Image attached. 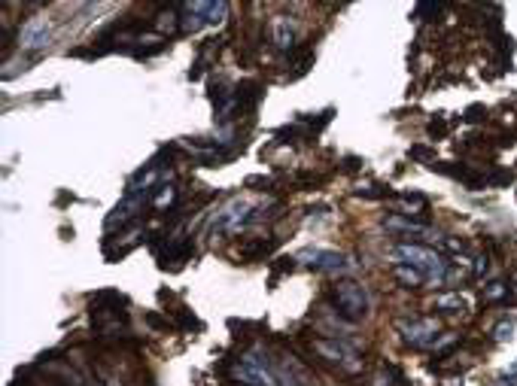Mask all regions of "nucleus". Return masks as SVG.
<instances>
[{"label":"nucleus","instance_id":"1","mask_svg":"<svg viewBox=\"0 0 517 386\" xmlns=\"http://www.w3.org/2000/svg\"><path fill=\"white\" fill-rule=\"evenodd\" d=\"M395 259H399V265H411V268L423 271L426 277H435V280H441L444 274H448V262H444L435 250L417 247V243H399V247H395Z\"/></svg>","mask_w":517,"mask_h":386},{"label":"nucleus","instance_id":"2","mask_svg":"<svg viewBox=\"0 0 517 386\" xmlns=\"http://www.w3.org/2000/svg\"><path fill=\"white\" fill-rule=\"evenodd\" d=\"M332 298H335V308H338V313L344 320L356 322V320L368 317V296H365V289L359 283H353V280L338 283V286L332 289Z\"/></svg>","mask_w":517,"mask_h":386},{"label":"nucleus","instance_id":"3","mask_svg":"<svg viewBox=\"0 0 517 386\" xmlns=\"http://www.w3.org/2000/svg\"><path fill=\"white\" fill-rule=\"evenodd\" d=\"M228 374L238 383H247V386H280L277 374H274L259 356H243L238 362H231L228 365Z\"/></svg>","mask_w":517,"mask_h":386},{"label":"nucleus","instance_id":"4","mask_svg":"<svg viewBox=\"0 0 517 386\" xmlns=\"http://www.w3.org/2000/svg\"><path fill=\"white\" fill-rule=\"evenodd\" d=\"M250 213H252V207L247 204V201H240V198L228 201V204L222 207L216 216H213L210 231H213V235H228V231H240V226H247V222L252 219Z\"/></svg>","mask_w":517,"mask_h":386},{"label":"nucleus","instance_id":"5","mask_svg":"<svg viewBox=\"0 0 517 386\" xmlns=\"http://www.w3.org/2000/svg\"><path fill=\"white\" fill-rule=\"evenodd\" d=\"M313 350H317L326 362H332V365H338V368H344L347 374H353V371L362 368V359L356 356V350L347 347V344H338V338H335V341H326V338L313 341Z\"/></svg>","mask_w":517,"mask_h":386},{"label":"nucleus","instance_id":"6","mask_svg":"<svg viewBox=\"0 0 517 386\" xmlns=\"http://www.w3.org/2000/svg\"><path fill=\"white\" fill-rule=\"evenodd\" d=\"M399 332H402V341L411 344V347H429V344L438 341V322L429 320V317L402 320L399 322Z\"/></svg>","mask_w":517,"mask_h":386},{"label":"nucleus","instance_id":"7","mask_svg":"<svg viewBox=\"0 0 517 386\" xmlns=\"http://www.w3.org/2000/svg\"><path fill=\"white\" fill-rule=\"evenodd\" d=\"M49 43V22L46 18H28L18 30V46L22 49H43Z\"/></svg>","mask_w":517,"mask_h":386},{"label":"nucleus","instance_id":"8","mask_svg":"<svg viewBox=\"0 0 517 386\" xmlns=\"http://www.w3.org/2000/svg\"><path fill=\"white\" fill-rule=\"evenodd\" d=\"M271 40L274 46L283 49V52H289L292 46H296V25H292L289 16H274L271 18Z\"/></svg>","mask_w":517,"mask_h":386},{"label":"nucleus","instance_id":"9","mask_svg":"<svg viewBox=\"0 0 517 386\" xmlns=\"http://www.w3.org/2000/svg\"><path fill=\"white\" fill-rule=\"evenodd\" d=\"M140 207H144V201H140V198H134V195H128V198L122 201V204L113 210V216L107 219V231H113L116 226L122 228V226H125V222H131V219L137 216V210H140Z\"/></svg>","mask_w":517,"mask_h":386},{"label":"nucleus","instance_id":"10","mask_svg":"<svg viewBox=\"0 0 517 386\" xmlns=\"http://www.w3.org/2000/svg\"><path fill=\"white\" fill-rule=\"evenodd\" d=\"M186 6L195 9L198 16H204V22H210V25L222 22V18H226V13H228V4H226V0H219V4H207V0H198V4H186Z\"/></svg>","mask_w":517,"mask_h":386},{"label":"nucleus","instance_id":"11","mask_svg":"<svg viewBox=\"0 0 517 386\" xmlns=\"http://www.w3.org/2000/svg\"><path fill=\"white\" fill-rule=\"evenodd\" d=\"M387 228H390V231H402V235H432V228L426 226V222L405 219L402 213H399V216H390V219H387Z\"/></svg>","mask_w":517,"mask_h":386},{"label":"nucleus","instance_id":"12","mask_svg":"<svg viewBox=\"0 0 517 386\" xmlns=\"http://www.w3.org/2000/svg\"><path fill=\"white\" fill-rule=\"evenodd\" d=\"M393 277H395V280H399V283H402V286H405V289H420V286H423V283H426V280H429V277H426V274H423V271H417V268H411V265H395V268H393Z\"/></svg>","mask_w":517,"mask_h":386},{"label":"nucleus","instance_id":"13","mask_svg":"<svg viewBox=\"0 0 517 386\" xmlns=\"http://www.w3.org/2000/svg\"><path fill=\"white\" fill-rule=\"evenodd\" d=\"M435 308L448 310V313H460L465 308V298L460 292H441V296H435Z\"/></svg>","mask_w":517,"mask_h":386},{"label":"nucleus","instance_id":"14","mask_svg":"<svg viewBox=\"0 0 517 386\" xmlns=\"http://www.w3.org/2000/svg\"><path fill=\"white\" fill-rule=\"evenodd\" d=\"M271 250H274V240H252V243H243V247H240V259L252 262V259L268 256Z\"/></svg>","mask_w":517,"mask_h":386},{"label":"nucleus","instance_id":"15","mask_svg":"<svg viewBox=\"0 0 517 386\" xmlns=\"http://www.w3.org/2000/svg\"><path fill=\"white\" fill-rule=\"evenodd\" d=\"M402 213L405 216H426V201L420 195H405L402 198Z\"/></svg>","mask_w":517,"mask_h":386},{"label":"nucleus","instance_id":"16","mask_svg":"<svg viewBox=\"0 0 517 386\" xmlns=\"http://www.w3.org/2000/svg\"><path fill=\"white\" fill-rule=\"evenodd\" d=\"M174 201H177V189L174 186H158V195H156V201H152V207L161 213V210H168L170 204H174Z\"/></svg>","mask_w":517,"mask_h":386},{"label":"nucleus","instance_id":"17","mask_svg":"<svg viewBox=\"0 0 517 386\" xmlns=\"http://www.w3.org/2000/svg\"><path fill=\"white\" fill-rule=\"evenodd\" d=\"M182 9H186V16L180 18V30H182V34H189V30L195 34V30L204 25V16H198L195 9H189V6H182Z\"/></svg>","mask_w":517,"mask_h":386},{"label":"nucleus","instance_id":"18","mask_svg":"<svg viewBox=\"0 0 517 386\" xmlns=\"http://www.w3.org/2000/svg\"><path fill=\"white\" fill-rule=\"evenodd\" d=\"M156 28H158V30H174V28H180L177 13H161L158 22H156Z\"/></svg>","mask_w":517,"mask_h":386},{"label":"nucleus","instance_id":"19","mask_svg":"<svg viewBox=\"0 0 517 386\" xmlns=\"http://www.w3.org/2000/svg\"><path fill=\"white\" fill-rule=\"evenodd\" d=\"M511 180H514L511 170H496V174L487 177V186H509Z\"/></svg>","mask_w":517,"mask_h":386},{"label":"nucleus","instance_id":"20","mask_svg":"<svg viewBox=\"0 0 517 386\" xmlns=\"http://www.w3.org/2000/svg\"><path fill=\"white\" fill-rule=\"evenodd\" d=\"M511 332H514V322H499L496 326V341H511Z\"/></svg>","mask_w":517,"mask_h":386},{"label":"nucleus","instance_id":"21","mask_svg":"<svg viewBox=\"0 0 517 386\" xmlns=\"http://www.w3.org/2000/svg\"><path fill=\"white\" fill-rule=\"evenodd\" d=\"M411 156H414V158L429 161V168L435 165V152H432V149H426V146H414V149H411Z\"/></svg>","mask_w":517,"mask_h":386},{"label":"nucleus","instance_id":"22","mask_svg":"<svg viewBox=\"0 0 517 386\" xmlns=\"http://www.w3.org/2000/svg\"><path fill=\"white\" fill-rule=\"evenodd\" d=\"M484 296L490 298V301H493V298H502V296H505V286H502V283H490V286L484 289Z\"/></svg>","mask_w":517,"mask_h":386},{"label":"nucleus","instance_id":"23","mask_svg":"<svg viewBox=\"0 0 517 386\" xmlns=\"http://www.w3.org/2000/svg\"><path fill=\"white\" fill-rule=\"evenodd\" d=\"M444 131H448V125H444V122H432V125H429V134L432 137H441Z\"/></svg>","mask_w":517,"mask_h":386},{"label":"nucleus","instance_id":"24","mask_svg":"<svg viewBox=\"0 0 517 386\" xmlns=\"http://www.w3.org/2000/svg\"><path fill=\"white\" fill-rule=\"evenodd\" d=\"M487 386H517V378H509V374H505V378H499V380H490Z\"/></svg>","mask_w":517,"mask_h":386},{"label":"nucleus","instance_id":"25","mask_svg":"<svg viewBox=\"0 0 517 386\" xmlns=\"http://www.w3.org/2000/svg\"><path fill=\"white\" fill-rule=\"evenodd\" d=\"M478 113H487V110H484V107H469V110H465V119H469V122H475V119H481Z\"/></svg>","mask_w":517,"mask_h":386},{"label":"nucleus","instance_id":"26","mask_svg":"<svg viewBox=\"0 0 517 386\" xmlns=\"http://www.w3.org/2000/svg\"><path fill=\"white\" fill-rule=\"evenodd\" d=\"M359 168V158H344V170H356Z\"/></svg>","mask_w":517,"mask_h":386},{"label":"nucleus","instance_id":"27","mask_svg":"<svg viewBox=\"0 0 517 386\" xmlns=\"http://www.w3.org/2000/svg\"><path fill=\"white\" fill-rule=\"evenodd\" d=\"M505 374H509V378H517V359L509 365V371H505Z\"/></svg>","mask_w":517,"mask_h":386},{"label":"nucleus","instance_id":"28","mask_svg":"<svg viewBox=\"0 0 517 386\" xmlns=\"http://www.w3.org/2000/svg\"><path fill=\"white\" fill-rule=\"evenodd\" d=\"M371 386H390V380H374Z\"/></svg>","mask_w":517,"mask_h":386},{"label":"nucleus","instance_id":"29","mask_svg":"<svg viewBox=\"0 0 517 386\" xmlns=\"http://www.w3.org/2000/svg\"><path fill=\"white\" fill-rule=\"evenodd\" d=\"M86 386H98V383H86Z\"/></svg>","mask_w":517,"mask_h":386},{"label":"nucleus","instance_id":"30","mask_svg":"<svg viewBox=\"0 0 517 386\" xmlns=\"http://www.w3.org/2000/svg\"><path fill=\"white\" fill-rule=\"evenodd\" d=\"M238 386H240V383H238Z\"/></svg>","mask_w":517,"mask_h":386}]
</instances>
